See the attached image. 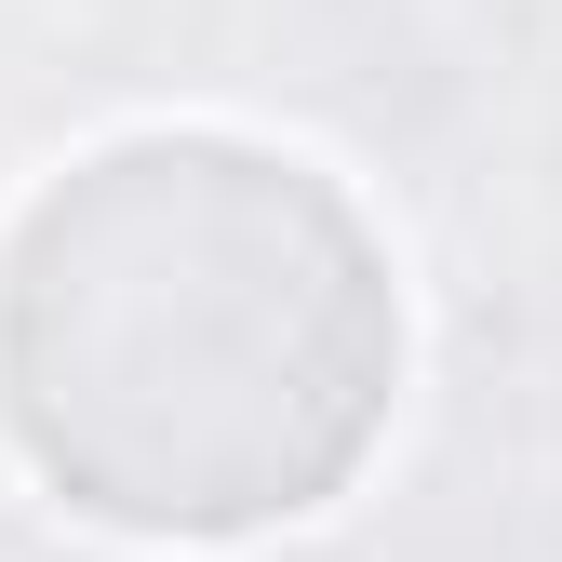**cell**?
<instances>
[]
</instances>
